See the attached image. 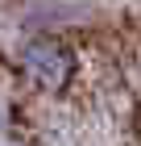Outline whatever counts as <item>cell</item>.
<instances>
[{"instance_id":"1","label":"cell","mask_w":141,"mask_h":146,"mask_svg":"<svg viewBox=\"0 0 141 146\" xmlns=\"http://www.w3.org/2000/svg\"><path fill=\"white\" fill-rule=\"evenodd\" d=\"M17 67H21V75L29 79L33 88L58 92L66 79H71V71H75V58H71V50H66L54 34H33V38H25L21 50H17Z\"/></svg>"},{"instance_id":"2","label":"cell","mask_w":141,"mask_h":146,"mask_svg":"<svg viewBox=\"0 0 141 146\" xmlns=\"http://www.w3.org/2000/svg\"><path fill=\"white\" fill-rule=\"evenodd\" d=\"M4 125H9V113H4V104H0V134H4Z\"/></svg>"}]
</instances>
